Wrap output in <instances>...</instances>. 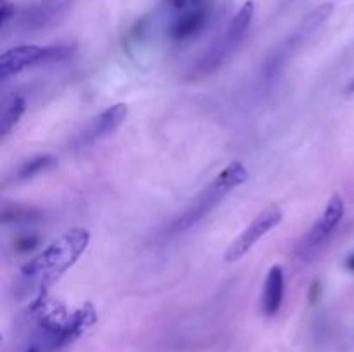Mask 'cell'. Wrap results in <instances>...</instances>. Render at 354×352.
<instances>
[{
	"label": "cell",
	"instance_id": "1",
	"mask_svg": "<svg viewBox=\"0 0 354 352\" xmlns=\"http://www.w3.org/2000/svg\"><path fill=\"white\" fill-rule=\"evenodd\" d=\"M90 233L85 228H71L52 242L47 248L23 264L14 282V295L17 299L35 300L47 295V290L76 264L88 247Z\"/></svg>",
	"mask_w": 354,
	"mask_h": 352
},
{
	"label": "cell",
	"instance_id": "2",
	"mask_svg": "<svg viewBox=\"0 0 354 352\" xmlns=\"http://www.w3.org/2000/svg\"><path fill=\"white\" fill-rule=\"evenodd\" d=\"M249 173L244 168L242 162H230L206 188L203 190L199 197L192 202V206L185 211L183 214H180L175 221L168 226L166 235H180L189 231L190 228L196 226L197 223L204 219L228 193L234 188L241 186L242 183L248 182Z\"/></svg>",
	"mask_w": 354,
	"mask_h": 352
},
{
	"label": "cell",
	"instance_id": "3",
	"mask_svg": "<svg viewBox=\"0 0 354 352\" xmlns=\"http://www.w3.org/2000/svg\"><path fill=\"white\" fill-rule=\"evenodd\" d=\"M334 12V6L332 3H322V6L315 7L310 14H306L299 26L292 31L287 38H283L266 57L265 64L261 68V85L272 86L273 83L279 81L282 72L292 61L294 55L297 54L301 47L313 37L315 31L328 19Z\"/></svg>",
	"mask_w": 354,
	"mask_h": 352
},
{
	"label": "cell",
	"instance_id": "4",
	"mask_svg": "<svg viewBox=\"0 0 354 352\" xmlns=\"http://www.w3.org/2000/svg\"><path fill=\"white\" fill-rule=\"evenodd\" d=\"M254 2L248 0L244 6L239 9V12L232 17L230 24H228L227 31L201 55L199 61L196 64H192L187 78L190 79H201L204 76L213 75L214 71H218L220 68H223L228 61H230L232 55L237 52V48L241 47V43L244 41L245 33H248L249 26L252 23V17H254Z\"/></svg>",
	"mask_w": 354,
	"mask_h": 352
},
{
	"label": "cell",
	"instance_id": "5",
	"mask_svg": "<svg viewBox=\"0 0 354 352\" xmlns=\"http://www.w3.org/2000/svg\"><path fill=\"white\" fill-rule=\"evenodd\" d=\"M73 54V45H17L9 48L0 55V78L7 79L9 76L19 75L24 69L31 66L50 64V62H61Z\"/></svg>",
	"mask_w": 354,
	"mask_h": 352
},
{
	"label": "cell",
	"instance_id": "6",
	"mask_svg": "<svg viewBox=\"0 0 354 352\" xmlns=\"http://www.w3.org/2000/svg\"><path fill=\"white\" fill-rule=\"evenodd\" d=\"M344 214V199H342L339 193H334V195L328 199L324 214L315 221L313 226L301 237V240L297 242L296 247H294L296 257H299L301 261H311V259L324 248V245L327 244L328 238L334 235V231L337 230Z\"/></svg>",
	"mask_w": 354,
	"mask_h": 352
},
{
	"label": "cell",
	"instance_id": "7",
	"mask_svg": "<svg viewBox=\"0 0 354 352\" xmlns=\"http://www.w3.org/2000/svg\"><path fill=\"white\" fill-rule=\"evenodd\" d=\"M73 2L75 0H37L23 9H17L9 24H12L14 33H35L45 30L57 23L71 9ZM7 26L2 28V31L7 30Z\"/></svg>",
	"mask_w": 354,
	"mask_h": 352
},
{
	"label": "cell",
	"instance_id": "8",
	"mask_svg": "<svg viewBox=\"0 0 354 352\" xmlns=\"http://www.w3.org/2000/svg\"><path fill=\"white\" fill-rule=\"evenodd\" d=\"M283 219V211L277 204H272L266 209H263L258 216L252 219V223L235 238L230 247L225 252V261L237 262L265 237L268 231L279 226Z\"/></svg>",
	"mask_w": 354,
	"mask_h": 352
},
{
	"label": "cell",
	"instance_id": "9",
	"mask_svg": "<svg viewBox=\"0 0 354 352\" xmlns=\"http://www.w3.org/2000/svg\"><path fill=\"white\" fill-rule=\"evenodd\" d=\"M127 117H128L127 104H114V106L107 107L106 110H102L99 116L93 117V119L86 124L85 130H83L82 133L76 135L75 141H73V147L75 148L92 147L93 144L100 141L102 138L113 135L114 131L124 123Z\"/></svg>",
	"mask_w": 354,
	"mask_h": 352
},
{
	"label": "cell",
	"instance_id": "10",
	"mask_svg": "<svg viewBox=\"0 0 354 352\" xmlns=\"http://www.w3.org/2000/svg\"><path fill=\"white\" fill-rule=\"evenodd\" d=\"M207 21H209V7L204 6V2L182 10L171 23L169 37L176 41L192 40L197 35L203 33Z\"/></svg>",
	"mask_w": 354,
	"mask_h": 352
},
{
	"label": "cell",
	"instance_id": "11",
	"mask_svg": "<svg viewBox=\"0 0 354 352\" xmlns=\"http://www.w3.org/2000/svg\"><path fill=\"white\" fill-rule=\"evenodd\" d=\"M283 290H286L283 268L280 264L272 266L268 275H266L261 292V313L266 317H273L279 314L283 302Z\"/></svg>",
	"mask_w": 354,
	"mask_h": 352
},
{
	"label": "cell",
	"instance_id": "12",
	"mask_svg": "<svg viewBox=\"0 0 354 352\" xmlns=\"http://www.w3.org/2000/svg\"><path fill=\"white\" fill-rule=\"evenodd\" d=\"M26 110V100L19 93H10L3 97L2 110H0V135L6 137L21 119V116Z\"/></svg>",
	"mask_w": 354,
	"mask_h": 352
},
{
	"label": "cell",
	"instance_id": "13",
	"mask_svg": "<svg viewBox=\"0 0 354 352\" xmlns=\"http://www.w3.org/2000/svg\"><path fill=\"white\" fill-rule=\"evenodd\" d=\"M57 164V159L50 154H41L37 157L30 159V161H24L19 168L14 173L12 179L14 182H24V179L35 178V176L41 175L45 171H50L52 168H55Z\"/></svg>",
	"mask_w": 354,
	"mask_h": 352
},
{
	"label": "cell",
	"instance_id": "14",
	"mask_svg": "<svg viewBox=\"0 0 354 352\" xmlns=\"http://www.w3.org/2000/svg\"><path fill=\"white\" fill-rule=\"evenodd\" d=\"M16 12H17V9L14 3L7 2V0H2V10H0V26L6 28L7 24L10 23V19L16 16Z\"/></svg>",
	"mask_w": 354,
	"mask_h": 352
},
{
	"label": "cell",
	"instance_id": "15",
	"mask_svg": "<svg viewBox=\"0 0 354 352\" xmlns=\"http://www.w3.org/2000/svg\"><path fill=\"white\" fill-rule=\"evenodd\" d=\"M344 268L348 269L349 273H353V275H354V252H351V254H349L348 257H346Z\"/></svg>",
	"mask_w": 354,
	"mask_h": 352
},
{
	"label": "cell",
	"instance_id": "16",
	"mask_svg": "<svg viewBox=\"0 0 354 352\" xmlns=\"http://www.w3.org/2000/svg\"><path fill=\"white\" fill-rule=\"evenodd\" d=\"M26 352H44L41 349H38L37 345H30V347L26 349Z\"/></svg>",
	"mask_w": 354,
	"mask_h": 352
},
{
	"label": "cell",
	"instance_id": "17",
	"mask_svg": "<svg viewBox=\"0 0 354 352\" xmlns=\"http://www.w3.org/2000/svg\"><path fill=\"white\" fill-rule=\"evenodd\" d=\"M348 92H349V93L354 92V78L351 79V83H349V86H348Z\"/></svg>",
	"mask_w": 354,
	"mask_h": 352
}]
</instances>
